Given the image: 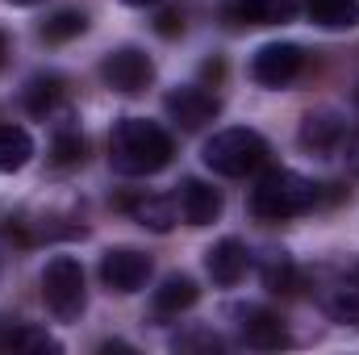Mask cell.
<instances>
[{
  "instance_id": "1",
  "label": "cell",
  "mask_w": 359,
  "mask_h": 355,
  "mask_svg": "<svg viewBox=\"0 0 359 355\" xmlns=\"http://www.w3.org/2000/svg\"><path fill=\"white\" fill-rule=\"evenodd\" d=\"M172 159V138L147 117H121L109 134V163L121 176H155Z\"/></svg>"
},
{
  "instance_id": "2",
  "label": "cell",
  "mask_w": 359,
  "mask_h": 355,
  "mask_svg": "<svg viewBox=\"0 0 359 355\" xmlns=\"http://www.w3.org/2000/svg\"><path fill=\"white\" fill-rule=\"evenodd\" d=\"M318 205V184L305 180L301 172H288V168H276L255 184L251 192V209L264 217V222H284V217H301Z\"/></svg>"
},
{
  "instance_id": "3",
  "label": "cell",
  "mask_w": 359,
  "mask_h": 355,
  "mask_svg": "<svg viewBox=\"0 0 359 355\" xmlns=\"http://www.w3.org/2000/svg\"><path fill=\"white\" fill-rule=\"evenodd\" d=\"M264 155H268V142L255 134V130H243V126H234V130H217L209 142H205V168L209 172H217V176H247V172H255L259 163H264Z\"/></svg>"
},
{
  "instance_id": "4",
  "label": "cell",
  "mask_w": 359,
  "mask_h": 355,
  "mask_svg": "<svg viewBox=\"0 0 359 355\" xmlns=\"http://www.w3.org/2000/svg\"><path fill=\"white\" fill-rule=\"evenodd\" d=\"M42 301L59 322H76L84 314V267L72 255H55L42 267Z\"/></svg>"
},
{
  "instance_id": "5",
  "label": "cell",
  "mask_w": 359,
  "mask_h": 355,
  "mask_svg": "<svg viewBox=\"0 0 359 355\" xmlns=\"http://www.w3.org/2000/svg\"><path fill=\"white\" fill-rule=\"evenodd\" d=\"M100 76H104V84H109L113 92H121V96H138V92L155 80V63H151L138 46H117V51L104 55Z\"/></svg>"
},
{
  "instance_id": "6",
  "label": "cell",
  "mask_w": 359,
  "mask_h": 355,
  "mask_svg": "<svg viewBox=\"0 0 359 355\" xmlns=\"http://www.w3.org/2000/svg\"><path fill=\"white\" fill-rule=\"evenodd\" d=\"M301 67H305V55H301V46H292V42H268V46H259L255 59H251V76H255L264 88H284V84H292V80L301 76Z\"/></svg>"
},
{
  "instance_id": "7",
  "label": "cell",
  "mask_w": 359,
  "mask_h": 355,
  "mask_svg": "<svg viewBox=\"0 0 359 355\" xmlns=\"http://www.w3.org/2000/svg\"><path fill=\"white\" fill-rule=\"evenodd\" d=\"M151 276V255L134 251V247H117V251H104L100 260V280L113 288V293H138Z\"/></svg>"
},
{
  "instance_id": "8",
  "label": "cell",
  "mask_w": 359,
  "mask_h": 355,
  "mask_svg": "<svg viewBox=\"0 0 359 355\" xmlns=\"http://www.w3.org/2000/svg\"><path fill=\"white\" fill-rule=\"evenodd\" d=\"M163 109H168V117L184 126V130H201V126H209L213 117H217V96H209L205 88H172L168 92V100H163Z\"/></svg>"
},
{
  "instance_id": "9",
  "label": "cell",
  "mask_w": 359,
  "mask_h": 355,
  "mask_svg": "<svg viewBox=\"0 0 359 355\" xmlns=\"http://www.w3.org/2000/svg\"><path fill=\"white\" fill-rule=\"evenodd\" d=\"M247 267H251V251L238 239H222V243H213L205 251V272L213 276V284L230 288V284H238L247 276Z\"/></svg>"
},
{
  "instance_id": "10",
  "label": "cell",
  "mask_w": 359,
  "mask_h": 355,
  "mask_svg": "<svg viewBox=\"0 0 359 355\" xmlns=\"http://www.w3.org/2000/svg\"><path fill=\"white\" fill-rule=\"evenodd\" d=\"M176 205H180V213H184L188 226H209V222L222 217V196L205 180H184L180 192H176Z\"/></svg>"
},
{
  "instance_id": "11",
  "label": "cell",
  "mask_w": 359,
  "mask_h": 355,
  "mask_svg": "<svg viewBox=\"0 0 359 355\" xmlns=\"http://www.w3.org/2000/svg\"><path fill=\"white\" fill-rule=\"evenodd\" d=\"M343 138H347V121H343L339 113H330V109H318V113H309V117L301 121V147H305V151L330 155V151L343 147Z\"/></svg>"
},
{
  "instance_id": "12",
  "label": "cell",
  "mask_w": 359,
  "mask_h": 355,
  "mask_svg": "<svg viewBox=\"0 0 359 355\" xmlns=\"http://www.w3.org/2000/svg\"><path fill=\"white\" fill-rule=\"evenodd\" d=\"M243 339H247V347H259V351H271V347L288 343L280 318L268 314V309H243Z\"/></svg>"
},
{
  "instance_id": "13",
  "label": "cell",
  "mask_w": 359,
  "mask_h": 355,
  "mask_svg": "<svg viewBox=\"0 0 359 355\" xmlns=\"http://www.w3.org/2000/svg\"><path fill=\"white\" fill-rule=\"evenodd\" d=\"M309 21L322 29H355L359 25V0H305Z\"/></svg>"
},
{
  "instance_id": "14",
  "label": "cell",
  "mask_w": 359,
  "mask_h": 355,
  "mask_svg": "<svg viewBox=\"0 0 359 355\" xmlns=\"http://www.w3.org/2000/svg\"><path fill=\"white\" fill-rule=\"evenodd\" d=\"M297 0H234V17L251 21V25H280L292 21Z\"/></svg>"
},
{
  "instance_id": "15",
  "label": "cell",
  "mask_w": 359,
  "mask_h": 355,
  "mask_svg": "<svg viewBox=\"0 0 359 355\" xmlns=\"http://www.w3.org/2000/svg\"><path fill=\"white\" fill-rule=\"evenodd\" d=\"M130 213H134L138 226H147L155 234H168L176 226V201L172 196H142V201L130 205Z\"/></svg>"
},
{
  "instance_id": "16",
  "label": "cell",
  "mask_w": 359,
  "mask_h": 355,
  "mask_svg": "<svg viewBox=\"0 0 359 355\" xmlns=\"http://www.w3.org/2000/svg\"><path fill=\"white\" fill-rule=\"evenodd\" d=\"M196 280L192 276H168L159 288H155V309L159 314H180V309H188V305H196Z\"/></svg>"
},
{
  "instance_id": "17",
  "label": "cell",
  "mask_w": 359,
  "mask_h": 355,
  "mask_svg": "<svg viewBox=\"0 0 359 355\" xmlns=\"http://www.w3.org/2000/svg\"><path fill=\"white\" fill-rule=\"evenodd\" d=\"M34 159V138L21 126H0V172H21Z\"/></svg>"
},
{
  "instance_id": "18",
  "label": "cell",
  "mask_w": 359,
  "mask_h": 355,
  "mask_svg": "<svg viewBox=\"0 0 359 355\" xmlns=\"http://www.w3.org/2000/svg\"><path fill=\"white\" fill-rule=\"evenodd\" d=\"M322 309H326L334 322H343V326H359V280L347 276V284H339L334 293H326Z\"/></svg>"
},
{
  "instance_id": "19",
  "label": "cell",
  "mask_w": 359,
  "mask_h": 355,
  "mask_svg": "<svg viewBox=\"0 0 359 355\" xmlns=\"http://www.w3.org/2000/svg\"><path fill=\"white\" fill-rule=\"evenodd\" d=\"M84 29H88V17L76 13V8H59L55 17L42 21V38H46V42H67V38H76V34H84Z\"/></svg>"
},
{
  "instance_id": "20",
  "label": "cell",
  "mask_w": 359,
  "mask_h": 355,
  "mask_svg": "<svg viewBox=\"0 0 359 355\" xmlns=\"http://www.w3.org/2000/svg\"><path fill=\"white\" fill-rule=\"evenodd\" d=\"M0 343L17 347V351H59V339H50L46 330H34V326H13Z\"/></svg>"
},
{
  "instance_id": "21",
  "label": "cell",
  "mask_w": 359,
  "mask_h": 355,
  "mask_svg": "<svg viewBox=\"0 0 359 355\" xmlns=\"http://www.w3.org/2000/svg\"><path fill=\"white\" fill-rule=\"evenodd\" d=\"M59 100V80L55 76H38V80H29V88H25V105H29V113H50V105Z\"/></svg>"
},
{
  "instance_id": "22",
  "label": "cell",
  "mask_w": 359,
  "mask_h": 355,
  "mask_svg": "<svg viewBox=\"0 0 359 355\" xmlns=\"http://www.w3.org/2000/svg\"><path fill=\"white\" fill-rule=\"evenodd\" d=\"M264 284H268L271 293H292L297 272H292V264H288L284 255H276V251H271V260L264 264Z\"/></svg>"
},
{
  "instance_id": "23",
  "label": "cell",
  "mask_w": 359,
  "mask_h": 355,
  "mask_svg": "<svg viewBox=\"0 0 359 355\" xmlns=\"http://www.w3.org/2000/svg\"><path fill=\"white\" fill-rule=\"evenodd\" d=\"M55 163L59 168H72V163H80L84 159V138L80 134H63V138H55Z\"/></svg>"
},
{
  "instance_id": "24",
  "label": "cell",
  "mask_w": 359,
  "mask_h": 355,
  "mask_svg": "<svg viewBox=\"0 0 359 355\" xmlns=\"http://www.w3.org/2000/svg\"><path fill=\"white\" fill-rule=\"evenodd\" d=\"M188 347H205V351H217L222 343L213 335H188V339H176V351H188Z\"/></svg>"
},
{
  "instance_id": "25",
  "label": "cell",
  "mask_w": 359,
  "mask_h": 355,
  "mask_svg": "<svg viewBox=\"0 0 359 355\" xmlns=\"http://www.w3.org/2000/svg\"><path fill=\"white\" fill-rule=\"evenodd\" d=\"M176 29H184L180 13H163V17H159V34H176Z\"/></svg>"
},
{
  "instance_id": "26",
  "label": "cell",
  "mask_w": 359,
  "mask_h": 355,
  "mask_svg": "<svg viewBox=\"0 0 359 355\" xmlns=\"http://www.w3.org/2000/svg\"><path fill=\"white\" fill-rule=\"evenodd\" d=\"M4 55H8V42H4V34H0V67H4Z\"/></svg>"
},
{
  "instance_id": "27",
  "label": "cell",
  "mask_w": 359,
  "mask_h": 355,
  "mask_svg": "<svg viewBox=\"0 0 359 355\" xmlns=\"http://www.w3.org/2000/svg\"><path fill=\"white\" fill-rule=\"evenodd\" d=\"M126 4H134V8H147V4H155V0H126Z\"/></svg>"
},
{
  "instance_id": "28",
  "label": "cell",
  "mask_w": 359,
  "mask_h": 355,
  "mask_svg": "<svg viewBox=\"0 0 359 355\" xmlns=\"http://www.w3.org/2000/svg\"><path fill=\"white\" fill-rule=\"evenodd\" d=\"M8 4H38V0H8Z\"/></svg>"
}]
</instances>
